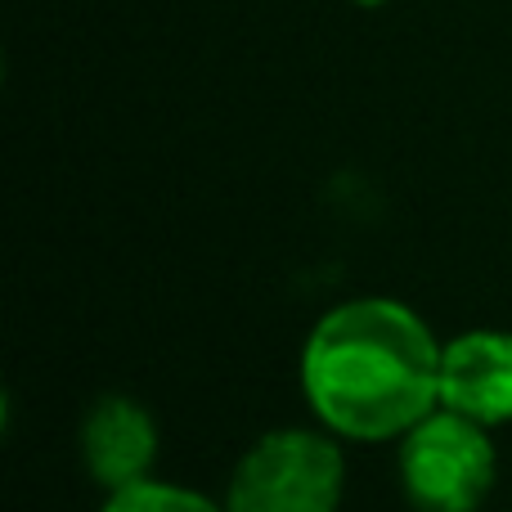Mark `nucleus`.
Wrapping results in <instances>:
<instances>
[{"mask_svg": "<svg viewBox=\"0 0 512 512\" xmlns=\"http://www.w3.org/2000/svg\"><path fill=\"white\" fill-rule=\"evenodd\" d=\"M441 337L400 297H346L297 355L306 409L342 441L387 445L441 405Z\"/></svg>", "mask_w": 512, "mask_h": 512, "instance_id": "1", "label": "nucleus"}, {"mask_svg": "<svg viewBox=\"0 0 512 512\" xmlns=\"http://www.w3.org/2000/svg\"><path fill=\"white\" fill-rule=\"evenodd\" d=\"M158 418L144 400L108 391L81 418V463L99 490H122L153 477L158 463Z\"/></svg>", "mask_w": 512, "mask_h": 512, "instance_id": "5", "label": "nucleus"}, {"mask_svg": "<svg viewBox=\"0 0 512 512\" xmlns=\"http://www.w3.org/2000/svg\"><path fill=\"white\" fill-rule=\"evenodd\" d=\"M499 454L490 427L436 405L396 441V481L414 512H481Z\"/></svg>", "mask_w": 512, "mask_h": 512, "instance_id": "3", "label": "nucleus"}, {"mask_svg": "<svg viewBox=\"0 0 512 512\" xmlns=\"http://www.w3.org/2000/svg\"><path fill=\"white\" fill-rule=\"evenodd\" d=\"M360 9H378V5H387V0H355Z\"/></svg>", "mask_w": 512, "mask_h": 512, "instance_id": "7", "label": "nucleus"}, {"mask_svg": "<svg viewBox=\"0 0 512 512\" xmlns=\"http://www.w3.org/2000/svg\"><path fill=\"white\" fill-rule=\"evenodd\" d=\"M95 512H225V499H212L194 486H176V481L144 477L135 486L108 490Z\"/></svg>", "mask_w": 512, "mask_h": 512, "instance_id": "6", "label": "nucleus"}, {"mask_svg": "<svg viewBox=\"0 0 512 512\" xmlns=\"http://www.w3.org/2000/svg\"><path fill=\"white\" fill-rule=\"evenodd\" d=\"M441 405L481 427L512 423V333L468 328L441 346Z\"/></svg>", "mask_w": 512, "mask_h": 512, "instance_id": "4", "label": "nucleus"}, {"mask_svg": "<svg viewBox=\"0 0 512 512\" xmlns=\"http://www.w3.org/2000/svg\"><path fill=\"white\" fill-rule=\"evenodd\" d=\"M346 454L328 427H274L239 454L225 512H342Z\"/></svg>", "mask_w": 512, "mask_h": 512, "instance_id": "2", "label": "nucleus"}]
</instances>
